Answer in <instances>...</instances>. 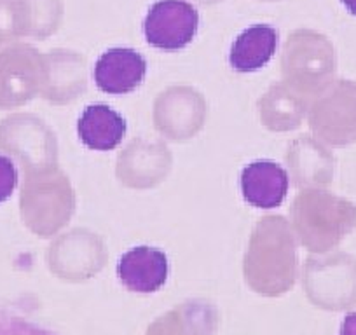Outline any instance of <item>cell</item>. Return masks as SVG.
<instances>
[{
  "instance_id": "6da1fadb",
  "label": "cell",
  "mask_w": 356,
  "mask_h": 335,
  "mask_svg": "<svg viewBox=\"0 0 356 335\" xmlns=\"http://www.w3.org/2000/svg\"><path fill=\"white\" fill-rule=\"evenodd\" d=\"M200 15L187 0H157L149 9L143 32L150 46L161 51H180L197 33Z\"/></svg>"
},
{
  "instance_id": "7a4b0ae2",
  "label": "cell",
  "mask_w": 356,
  "mask_h": 335,
  "mask_svg": "<svg viewBox=\"0 0 356 335\" xmlns=\"http://www.w3.org/2000/svg\"><path fill=\"white\" fill-rule=\"evenodd\" d=\"M145 75V58L129 47L105 51L95 65V82L107 95L131 93L142 84Z\"/></svg>"
},
{
  "instance_id": "3957f363",
  "label": "cell",
  "mask_w": 356,
  "mask_h": 335,
  "mask_svg": "<svg viewBox=\"0 0 356 335\" xmlns=\"http://www.w3.org/2000/svg\"><path fill=\"white\" fill-rule=\"evenodd\" d=\"M168 259L164 252L150 246H136L121 257L118 276L135 293H156L168 281Z\"/></svg>"
},
{
  "instance_id": "277c9868",
  "label": "cell",
  "mask_w": 356,
  "mask_h": 335,
  "mask_svg": "<svg viewBox=\"0 0 356 335\" xmlns=\"http://www.w3.org/2000/svg\"><path fill=\"white\" fill-rule=\"evenodd\" d=\"M241 193L253 208L275 210L289 194V175L273 161H257L243 170Z\"/></svg>"
},
{
  "instance_id": "5b68a950",
  "label": "cell",
  "mask_w": 356,
  "mask_h": 335,
  "mask_svg": "<svg viewBox=\"0 0 356 335\" xmlns=\"http://www.w3.org/2000/svg\"><path fill=\"white\" fill-rule=\"evenodd\" d=\"M124 135L126 121L108 105H89L79 119V136L91 150L107 152L115 149Z\"/></svg>"
},
{
  "instance_id": "8992f818",
  "label": "cell",
  "mask_w": 356,
  "mask_h": 335,
  "mask_svg": "<svg viewBox=\"0 0 356 335\" xmlns=\"http://www.w3.org/2000/svg\"><path fill=\"white\" fill-rule=\"evenodd\" d=\"M278 47V32L271 25H253L241 32L232 44L231 67L234 70L257 72L273 60Z\"/></svg>"
},
{
  "instance_id": "52a82bcc",
  "label": "cell",
  "mask_w": 356,
  "mask_h": 335,
  "mask_svg": "<svg viewBox=\"0 0 356 335\" xmlns=\"http://www.w3.org/2000/svg\"><path fill=\"white\" fill-rule=\"evenodd\" d=\"M18 186V172L9 157L0 156V204L6 203Z\"/></svg>"
},
{
  "instance_id": "ba28073f",
  "label": "cell",
  "mask_w": 356,
  "mask_h": 335,
  "mask_svg": "<svg viewBox=\"0 0 356 335\" xmlns=\"http://www.w3.org/2000/svg\"><path fill=\"white\" fill-rule=\"evenodd\" d=\"M339 335H356V313L346 316L344 323L341 327V334Z\"/></svg>"
},
{
  "instance_id": "9c48e42d",
  "label": "cell",
  "mask_w": 356,
  "mask_h": 335,
  "mask_svg": "<svg viewBox=\"0 0 356 335\" xmlns=\"http://www.w3.org/2000/svg\"><path fill=\"white\" fill-rule=\"evenodd\" d=\"M342 4L353 16H356V0H342Z\"/></svg>"
}]
</instances>
